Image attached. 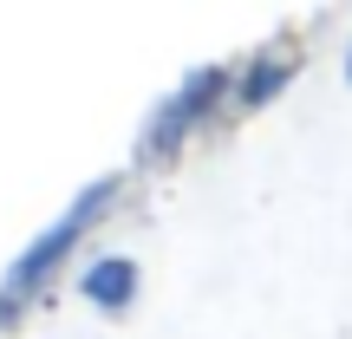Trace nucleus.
<instances>
[{
	"instance_id": "1",
	"label": "nucleus",
	"mask_w": 352,
	"mask_h": 339,
	"mask_svg": "<svg viewBox=\"0 0 352 339\" xmlns=\"http://www.w3.org/2000/svg\"><path fill=\"white\" fill-rule=\"evenodd\" d=\"M111 196H118V176H104V183H91L85 196H78L72 209H65L59 222H52L46 235L33 241V248H26L20 261L7 267V281H0V320H13V314H20V307H26V300H33V294L46 287V281H52V274H59V261H65V254L78 248V235L91 228V215H98V209H104Z\"/></svg>"
},
{
	"instance_id": "2",
	"label": "nucleus",
	"mask_w": 352,
	"mask_h": 339,
	"mask_svg": "<svg viewBox=\"0 0 352 339\" xmlns=\"http://www.w3.org/2000/svg\"><path fill=\"white\" fill-rule=\"evenodd\" d=\"M222 98H235V65H202L189 85H176V98L157 105V118L144 124V157H164L189 138L196 124H209V111Z\"/></svg>"
},
{
	"instance_id": "3",
	"label": "nucleus",
	"mask_w": 352,
	"mask_h": 339,
	"mask_svg": "<svg viewBox=\"0 0 352 339\" xmlns=\"http://www.w3.org/2000/svg\"><path fill=\"white\" fill-rule=\"evenodd\" d=\"M78 294H85L91 307H104V314L131 307V294H138V261H124V254H104V261H91L85 274H78Z\"/></svg>"
},
{
	"instance_id": "4",
	"label": "nucleus",
	"mask_w": 352,
	"mask_h": 339,
	"mask_svg": "<svg viewBox=\"0 0 352 339\" xmlns=\"http://www.w3.org/2000/svg\"><path fill=\"white\" fill-rule=\"evenodd\" d=\"M294 59H300L294 46L280 52V59H274V46H267L261 59L248 65V72H235V105H261V98H274V91H280V78L294 72Z\"/></svg>"
},
{
	"instance_id": "5",
	"label": "nucleus",
	"mask_w": 352,
	"mask_h": 339,
	"mask_svg": "<svg viewBox=\"0 0 352 339\" xmlns=\"http://www.w3.org/2000/svg\"><path fill=\"white\" fill-rule=\"evenodd\" d=\"M346 78H352V52H346Z\"/></svg>"
}]
</instances>
